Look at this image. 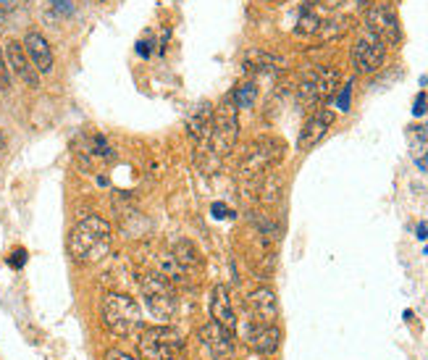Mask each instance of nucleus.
<instances>
[{
  "mask_svg": "<svg viewBox=\"0 0 428 360\" xmlns=\"http://www.w3.org/2000/svg\"><path fill=\"white\" fill-rule=\"evenodd\" d=\"M24 263H26V250L24 247H16V250L11 252V258H8V265H11V268H22Z\"/></svg>",
  "mask_w": 428,
  "mask_h": 360,
  "instance_id": "393cba45",
  "label": "nucleus"
},
{
  "mask_svg": "<svg viewBox=\"0 0 428 360\" xmlns=\"http://www.w3.org/2000/svg\"><path fill=\"white\" fill-rule=\"evenodd\" d=\"M11 87V74H8V66H6V56L0 50V90H8Z\"/></svg>",
  "mask_w": 428,
  "mask_h": 360,
  "instance_id": "b1692460",
  "label": "nucleus"
},
{
  "mask_svg": "<svg viewBox=\"0 0 428 360\" xmlns=\"http://www.w3.org/2000/svg\"><path fill=\"white\" fill-rule=\"evenodd\" d=\"M413 113H415V116H423V113H426V95H423V92L415 97V108H413Z\"/></svg>",
  "mask_w": 428,
  "mask_h": 360,
  "instance_id": "cd10ccee",
  "label": "nucleus"
},
{
  "mask_svg": "<svg viewBox=\"0 0 428 360\" xmlns=\"http://www.w3.org/2000/svg\"><path fill=\"white\" fill-rule=\"evenodd\" d=\"M365 32H370L373 37H379L381 42L389 48V45H397L402 40V29H400V19L397 13L384 6V3H376L370 6L368 13H365Z\"/></svg>",
  "mask_w": 428,
  "mask_h": 360,
  "instance_id": "6e6552de",
  "label": "nucleus"
},
{
  "mask_svg": "<svg viewBox=\"0 0 428 360\" xmlns=\"http://www.w3.org/2000/svg\"><path fill=\"white\" fill-rule=\"evenodd\" d=\"M211 318L215 324H221L224 329L234 332L237 329V313H234V305H231V297H229V289L224 284H218L213 289V297H211Z\"/></svg>",
  "mask_w": 428,
  "mask_h": 360,
  "instance_id": "a211bd4d",
  "label": "nucleus"
},
{
  "mask_svg": "<svg viewBox=\"0 0 428 360\" xmlns=\"http://www.w3.org/2000/svg\"><path fill=\"white\" fill-rule=\"evenodd\" d=\"M174 258H176L179 263L181 265H187L190 271H195V268H200L202 265V255H200V250L192 245L190 240H181V242H176L174 245Z\"/></svg>",
  "mask_w": 428,
  "mask_h": 360,
  "instance_id": "6ab92c4d",
  "label": "nucleus"
},
{
  "mask_svg": "<svg viewBox=\"0 0 428 360\" xmlns=\"http://www.w3.org/2000/svg\"><path fill=\"white\" fill-rule=\"evenodd\" d=\"M137 350L140 360H176L184 350V334L176 326H150L142 329Z\"/></svg>",
  "mask_w": 428,
  "mask_h": 360,
  "instance_id": "39448f33",
  "label": "nucleus"
},
{
  "mask_svg": "<svg viewBox=\"0 0 428 360\" xmlns=\"http://www.w3.org/2000/svg\"><path fill=\"white\" fill-rule=\"evenodd\" d=\"M211 126H213V108L208 100L197 103L195 108L187 113V134L195 147H202L211 140Z\"/></svg>",
  "mask_w": 428,
  "mask_h": 360,
  "instance_id": "4468645a",
  "label": "nucleus"
},
{
  "mask_svg": "<svg viewBox=\"0 0 428 360\" xmlns=\"http://www.w3.org/2000/svg\"><path fill=\"white\" fill-rule=\"evenodd\" d=\"M6 150H8V142H6V134H3V129H0V161H3V156H6Z\"/></svg>",
  "mask_w": 428,
  "mask_h": 360,
  "instance_id": "c85d7f7f",
  "label": "nucleus"
},
{
  "mask_svg": "<svg viewBox=\"0 0 428 360\" xmlns=\"http://www.w3.org/2000/svg\"><path fill=\"white\" fill-rule=\"evenodd\" d=\"M331 124H334V111H329V108L313 111V116H310V119L302 124V129H299V140H297L299 150L315 147V145L326 137V132L331 129Z\"/></svg>",
  "mask_w": 428,
  "mask_h": 360,
  "instance_id": "f8f14e48",
  "label": "nucleus"
},
{
  "mask_svg": "<svg viewBox=\"0 0 428 360\" xmlns=\"http://www.w3.org/2000/svg\"><path fill=\"white\" fill-rule=\"evenodd\" d=\"M53 3H56V6H60L63 11H69V3H66V0H53Z\"/></svg>",
  "mask_w": 428,
  "mask_h": 360,
  "instance_id": "c756f323",
  "label": "nucleus"
},
{
  "mask_svg": "<svg viewBox=\"0 0 428 360\" xmlns=\"http://www.w3.org/2000/svg\"><path fill=\"white\" fill-rule=\"evenodd\" d=\"M103 360H134V358H131V355H126V352H121V350L110 347L106 355H103Z\"/></svg>",
  "mask_w": 428,
  "mask_h": 360,
  "instance_id": "a878e982",
  "label": "nucleus"
},
{
  "mask_svg": "<svg viewBox=\"0 0 428 360\" xmlns=\"http://www.w3.org/2000/svg\"><path fill=\"white\" fill-rule=\"evenodd\" d=\"M349 100H352V82L342 87V92H339V97H336V108L349 111Z\"/></svg>",
  "mask_w": 428,
  "mask_h": 360,
  "instance_id": "5701e85b",
  "label": "nucleus"
},
{
  "mask_svg": "<svg viewBox=\"0 0 428 360\" xmlns=\"http://www.w3.org/2000/svg\"><path fill=\"white\" fill-rule=\"evenodd\" d=\"M286 145L279 137H258L247 145L245 156L239 161V179L245 184L263 179L265 174H271L281 161H284Z\"/></svg>",
  "mask_w": 428,
  "mask_h": 360,
  "instance_id": "f03ea898",
  "label": "nucleus"
},
{
  "mask_svg": "<svg viewBox=\"0 0 428 360\" xmlns=\"http://www.w3.org/2000/svg\"><path fill=\"white\" fill-rule=\"evenodd\" d=\"M321 16L315 13V8L313 6H305L302 8V13H299V22H297V26H295V32L297 35H318V29H321Z\"/></svg>",
  "mask_w": 428,
  "mask_h": 360,
  "instance_id": "412c9836",
  "label": "nucleus"
},
{
  "mask_svg": "<svg viewBox=\"0 0 428 360\" xmlns=\"http://www.w3.org/2000/svg\"><path fill=\"white\" fill-rule=\"evenodd\" d=\"M352 26V22L347 19V16H336V19H326L321 22V29H318V37H321V42H331V40H339V37L345 35L347 29Z\"/></svg>",
  "mask_w": 428,
  "mask_h": 360,
  "instance_id": "aec40b11",
  "label": "nucleus"
},
{
  "mask_svg": "<svg viewBox=\"0 0 428 360\" xmlns=\"http://www.w3.org/2000/svg\"><path fill=\"white\" fill-rule=\"evenodd\" d=\"M211 213H213V218H229L231 213H229V208L224 203H213L211 205Z\"/></svg>",
  "mask_w": 428,
  "mask_h": 360,
  "instance_id": "bb28decb",
  "label": "nucleus"
},
{
  "mask_svg": "<svg viewBox=\"0 0 428 360\" xmlns=\"http://www.w3.org/2000/svg\"><path fill=\"white\" fill-rule=\"evenodd\" d=\"M6 63H8V69H11L26 87H32V90L40 87V72L35 69V63L29 60L24 45H22L19 40H8V42H6Z\"/></svg>",
  "mask_w": 428,
  "mask_h": 360,
  "instance_id": "9b49d317",
  "label": "nucleus"
},
{
  "mask_svg": "<svg viewBox=\"0 0 428 360\" xmlns=\"http://www.w3.org/2000/svg\"><path fill=\"white\" fill-rule=\"evenodd\" d=\"M100 316H103V326L113 336H134L142 329V308L140 302L121 295V292H108L103 302H100Z\"/></svg>",
  "mask_w": 428,
  "mask_h": 360,
  "instance_id": "7ed1b4c3",
  "label": "nucleus"
},
{
  "mask_svg": "<svg viewBox=\"0 0 428 360\" xmlns=\"http://www.w3.org/2000/svg\"><path fill=\"white\" fill-rule=\"evenodd\" d=\"M22 45H24L26 56H29V60L35 63L37 72L40 74L53 72V63H56V58H53V48H50V42L40 35V32H26Z\"/></svg>",
  "mask_w": 428,
  "mask_h": 360,
  "instance_id": "dca6fc26",
  "label": "nucleus"
},
{
  "mask_svg": "<svg viewBox=\"0 0 428 360\" xmlns=\"http://www.w3.org/2000/svg\"><path fill=\"white\" fill-rule=\"evenodd\" d=\"M242 69L247 74H276L286 69V58L268 53V50H247L242 58Z\"/></svg>",
  "mask_w": 428,
  "mask_h": 360,
  "instance_id": "f3484780",
  "label": "nucleus"
},
{
  "mask_svg": "<svg viewBox=\"0 0 428 360\" xmlns=\"http://www.w3.org/2000/svg\"><path fill=\"white\" fill-rule=\"evenodd\" d=\"M113 242V229L103 216L82 218L69 234V252L76 263H97L103 261Z\"/></svg>",
  "mask_w": 428,
  "mask_h": 360,
  "instance_id": "f257e3e1",
  "label": "nucleus"
},
{
  "mask_svg": "<svg viewBox=\"0 0 428 360\" xmlns=\"http://www.w3.org/2000/svg\"><path fill=\"white\" fill-rule=\"evenodd\" d=\"M231 100H234V106L237 108H252L255 106V100H258V84L255 82H242L234 87V92H231Z\"/></svg>",
  "mask_w": 428,
  "mask_h": 360,
  "instance_id": "4be33fe9",
  "label": "nucleus"
},
{
  "mask_svg": "<svg viewBox=\"0 0 428 360\" xmlns=\"http://www.w3.org/2000/svg\"><path fill=\"white\" fill-rule=\"evenodd\" d=\"M239 140V108L234 106L231 95H227L218 108H213V126H211V153H213L218 161L227 158L234 147H237Z\"/></svg>",
  "mask_w": 428,
  "mask_h": 360,
  "instance_id": "20e7f679",
  "label": "nucleus"
},
{
  "mask_svg": "<svg viewBox=\"0 0 428 360\" xmlns=\"http://www.w3.org/2000/svg\"><path fill=\"white\" fill-rule=\"evenodd\" d=\"M200 345L208 350L211 360H229L234 355V332L215 321H208L200 329Z\"/></svg>",
  "mask_w": 428,
  "mask_h": 360,
  "instance_id": "9d476101",
  "label": "nucleus"
},
{
  "mask_svg": "<svg viewBox=\"0 0 428 360\" xmlns=\"http://www.w3.org/2000/svg\"><path fill=\"white\" fill-rule=\"evenodd\" d=\"M245 342L261 355H274L281 345V332L276 324H247L245 329Z\"/></svg>",
  "mask_w": 428,
  "mask_h": 360,
  "instance_id": "ddd939ff",
  "label": "nucleus"
},
{
  "mask_svg": "<svg viewBox=\"0 0 428 360\" xmlns=\"http://www.w3.org/2000/svg\"><path fill=\"white\" fill-rule=\"evenodd\" d=\"M247 308H250L255 324H276V318H279V300H276L274 289L268 287L252 289L247 297Z\"/></svg>",
  "mask_w": 428,
  "mask_h": 360,
  "instance_id": "2eb2a0df",
  "label": "nucleus"
},
{
  "mask_svg": "<svg viewBox=\"0 0 428 360\" xmlns=\"http://www.w3.org/2000/svg\"><path fill=\"white\" fill-rule=\"evenodd\" d=\"M140 292L145 297V305L150 308L155 318L166 321L176 313V292H174V284L163 279L160 274H145L140 279Z\"/></svg>",
  "mask_w": 428,
  "mask_h": 360,
  "instance_id": "0eeeda50",
  "label": "nucleus"
},
{
  "mask_svg": "<svg viewBox=\"0 0 428 360\" xmlns=\"http://www.w3.org/2000/svg\"><path fill=\"white\" fill-rule=\"evenodd\" d=\"M339 72L331 69V66H315L310 69L297 84V100L305 106V108H318L323 106L329 97L336 92L339 87Z\"/></svg>",
  "mask_w": 428,
  "mask_h": 360,
  "instance_id": "423d86ee",
  "label": "nucleus"
},
{
  "mask_svg": "<svg viewBox=\"0 0 428 360\" xmlns=\"http://www.w3.org/2000/svg\"><path fill=\"white\" fill-rule=\"evenodd\" d=\"M386 60V45L379 37H373L370 32H363L357 37V42L352 45V66L357 74H373L379 72Z\"/></svg>",
  "mask_w": 428,
  "mask_h": 360,
  "instance_id": "1a4fd4ad",
  "label": "nucleus"
}]
</instances>
